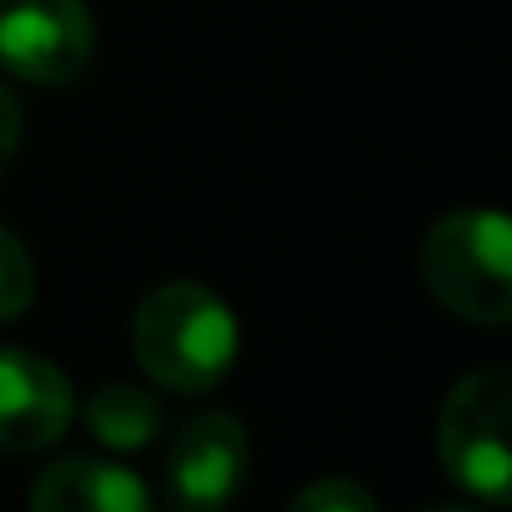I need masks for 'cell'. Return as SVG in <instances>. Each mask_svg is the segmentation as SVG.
I'll use <instances>...</instances> for the list:
<instances>
[{"instance_id": "6da1fadb", "label": "cell", "mask_w": 512, "mask_h": 512, "mask_svg": "<svg viewBox=\"0 0 512 512\" xmlns=\"http://www.w3.org/2000/svg\"><path fill=\"white\" fill-rule=\"evenodd\" d=\"M131 352L141 372L166 392H211L226 382L241 352L236 312L201 282H161L136 302L131 317Z\"/></svg>"}, {"instance_id": "7a4b0ae2", "label": "cell", "mask_w": 512, "mask_h": 512, "mask_svg": "<svg viewBox=\"0 0 512 512\" xmlns=\"http://www.w3.org/2000/svg\"><path fill=\"white\" fill-rule=\"evenodd\" d=\"M417 272L432 302H442L457 322H512V226L502 211L472 206L432 221L417 251Z\"/></svg>"}, {"instance_id": "3957f363", "label": "cell", "mask_w": 512, "mask_h": 512, "mask_svg": "<svg viewBox=\"0 0 512 512\" xmlns=\"http://www.w3.org/2000/svg\"><path fill=\"white\" fill-rule=\"evenodd\" d=\"M507 422H512V377L507 367H477L452 382L437 412V457L447 477L502 507L512 487V447H507Z\"/></svg>"}, {"instance_id": "277c9868", "label": "cell", "mask_w": 512, "mask_h": 512, "mask_svg": "<svg viewBox=\"0 0 512 512\" xmlns=\"http://www.w3.org/2000/svg\"><path fill=\"white\" fill-rule=\"evenodd\" d=\"M96 56L86 0H0V71L31 86H71Z\"/></svg>"}, {"instance_id": "5b68a950", "label": "cell", "mask_w": 512, "mask_h": 512, "mask_svg": "<svg viewBox=\"0 0 512 512\" xmlns=\"http://www.w3.org/2000/svg\"><path fill=\"white\" fill-rule=\"evenodd\" d=\"M251 472V432L236 412H196L166 447L161 487L171 512H226Z\"/></svg>"}, {"instance_id": "8992f818", "label": "cell", "mask_w": 512, "mask_h": 512, "mask_svg": "<svg viewBox=\"0 0 512 512\" xmlns=\"http://www.w3.org/2000/svg\"><path fill=\"white\" fill-rule=\"evenodd\" d=\"M76 412L71 377L26 347H0V452L31 457L66 437Z\"/></svg>"}, {"instance_id": "52a82bcc", "label": "cell", "mask_w": 512, "mask_h": 512, "mask_svg": "<svg viewBox=\"0 0 512 512\" xmlns=\"http://www.w3.org/2000/svg\"><path fill=\"white\" fill-rule=\"evenodd\" d=\"M31 512H156L146 482L101 457H61L36 472Z\"/></svg>"}, {"instance_id": "ba28073f", "label": "cell", "mask_w": 512, "mask_h": 512, "mask_svg": "<svg viewBox=\"0 0 512 512\" xmlns=\"http://www.w3.org/2000/svg\"><path fill=\"white\" fill-rule=\"evenodd\" d=\"M86 427L101 447L111 452H141L156 442L161 432V402L151 397V387L136 382H106L91 392L86 402Z\"/></svg>"}, {"instance_id": "9c48e42d", "label": "cell", "mask_w": 512, "mask_h": 512, "mask_svg": "<svg viewBox=\"0 0 512 512\" xmlns=\"http://www.w3.org/2000/svg\"><path fill=\"white\" fill-rule=\"evenodd\" d=\"M31 302H36V262L26 241L11 226H0V327L26 317Z\"/></svg>"}, {"instance_id": "30bf717a", "label": "cell", "mask_w": 512, "mask_h": 512, "mask_svg": "<svg viewBox=\"0 0 512 512\" xmlns=\"http://www.w3.org/2000/svg\"><path fill=\"white\" fill-rule=\"evenodd\" d=\"M287 512H382V502L352 477H317L287 502Z\"/></svg>"}, {"instance_id": "8fae6325", "label": "cell", "mask_w": 512, "mask_h": 512, "mask_svg": "<svg viewBox=\"0 0 512 512\" xmlns=\"http://www.w3.org/2000/svg\"><path fill=\"white\" fill-rule=\"evenodd\" d=\"M16 146H21V101H16V91L6 81H0V176L11 171Z\"/></svg>"}, {"instance_id": "7c38bea8", "label": "cell", "mask_w": 512, "mask_h": 512, "mask_svg": "<svg viewBox=\"0 0 512 512\" xmlns=\"http://www.w3.org/2000/svg\"><path fill=\"white\" fill-rule=\"evenodd\" d=\"M422 512H477V507H462V502H442V507H422Z\"/></svg>"}]
</instances>
